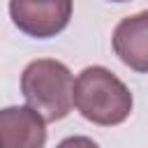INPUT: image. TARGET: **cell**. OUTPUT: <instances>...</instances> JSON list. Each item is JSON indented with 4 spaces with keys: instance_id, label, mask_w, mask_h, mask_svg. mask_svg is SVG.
<instances>
[{
    "instance_id": "cell-3",
    "label": "cell",
    "mask_w": 148,
    "mask_h": 148,
    "mask_svg": "<svg viewBox=\"0 0 148 148\" xmlns=\"http://www.w3.org/2000/svg\"><path fill=\"white\" fill-rule=\"evenodd\" d=\"M12 23L28 37L49 39L72 18V0H9Z\"/></svg>"
},
{
    "instance_id": "cell-5",
    "label": "cell",
    "mask_w": 148,
    "mask_h": 148,
    "mask_svg": "<svg viewBox=\"0 0 148 148\" xmlns=\"http://www.w3.org/2000/svg\"><path fill=\"white\" fill-rule=\"evenodd\" d=\"M113 51L130 69L148 74V9L132 14L116 25Z\"/></svg>"
},
{
    "instance_id": "cell-2",
    "label": "cell",
    "mask_w": 148,
    "mask_h": 148,
    "mask_svg": "<svg viewBox=\"0 0 148 148\" xmlns=\"http://www.w3.org/2000/svg\"><path fill=\"white\" fill-rule=\"evenodd\" d=\"M72 88L69 67L53 58L32 60L21 74V92L44 123H56L72 111Z\"/></svg>"
},
{
    "instance_id": "cell-4",
    "label": "cell",
    "mask_w": 148,
    "mask_h": 148,
    "mask_svg": "<svg viewBox=\"0 0 148 148\" xmlns=\"http://www.w3.org/2000/svg\"><path fill=\"white\" fill-rule=\"evenodd\" d=\"M44 118L30 106L0 109V148H44Z\"/></svg>"
},
{
    "instance_id": "cell-1",
    "label": "cell",
    "mask_w": 148,
    "mask_h": 148,
    "mask_svg": "<svg viewBox=\"0 0 148 148\" xmlns=\"http://www.w3.org/2000/svg\"><path fill=\"white\" fill-rule=\"evenodd\" d=\"M72 104L86 120L102 127H113L125 123L132 113V92L111 69L92 65L76 76Z\"/></svg>"
},
{
    "instance_id": "cell-7",
    "label": "cell",
    "mask_w": 148,
    "mask_h": 148,
    "mask_svg": "<svg viewBox=\"0 0 148 148\" xmlns=\"http://www.w3.org/2000/svg\"><path fill=\"white\" fill-rule=\"evenodd\" d=\"M111 2H127V0H111Z\"/></svg>"
},
{
    "instance_id": "cell-6",
    "label": "cell",
    "mask_w": 148,
    "mask_h": 148,
    "mask_svg": "<svg viewBox=\"0 0 148 148\" xmlns=\"http://www.w3.org/2000/svg\"><path fill=\"white\" fill-rule=\"evenodd\" d=\"M56 148H99L90 136H67Z\"/></svg>"
}]
</instances>
